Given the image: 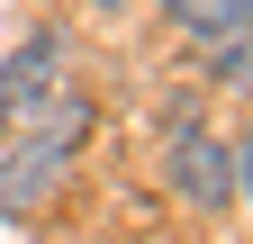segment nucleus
<instances>
[{
	"label": "nucleus",
	"mask_w": 253,
	"mask_h": 244,
	"mask_svg": "<svg viewBox=\"0 0 253 244\" xmlns=\"http://www.w3.org/2000/svg\"><path fill=\"white\" fill-rule=\"evenodd\" d=\"M163 27L199 45H226V37H253V0H163Z\"/></svg>",
	"instance_id": "obj_4"
},
{
	"label": "nucleus",
	"mask_w": 253,
	"mask_h": 244,
	"mask_svg": "<svg viewBox=\"0 0 253 244\" xmlns=\"http://www.w3.org/2000/svg\"><path fill=\"white\" fill-rule=\"evenodd\" d=\"M226 154H235V190L253 199V127H244V145H226Z\"/></svg>",
	"instance_id": "obj_6"
},
{
	"label": "nucleus",
	"mask_w": 253,
	"mask_h": 244,
	"mask_svg": "<svg viewBox=\"0 0 253 244\" xmlns=\"http://www.w3.org/2000/svg\"><path fill=\"white\" fill-rule=\"evenodd\" d=\"M208 73L217 81H253V37H226V45L208 54Z\"/></svg>",
	"instance_id": "obj_5"
},
{
	"label": "nucleus",
	"mask_w": 253,
	"mask_h": 244,
	"mask_svg": "<svg viewBox=\"0 0 253 244\" xmlns=\"http://www.w3.org/2000/svg\"><path fill=\"white\" fill-rule=\"evenodd\" d=\"M100 9H118V0H100Z\"/></svg>",
	"instance_id": "obj_7"
},
{
	"label": "nucleus",
	"mask_w": 253,
	"mask_h": 244,
	"mask_svg": "<svg viewBox=\"0 0 253 244\" xmlns=\"http://www.w3.org/2000/svg\"><path fill=\"white\" fill-rule=\"evenodd\" d=\"M63 163H73V154H54V145H37V136H18V154L0 163V217H18L27 199H45L54 181H63Z\"/></svg>",
	"instance_id": "obj_3"
},
{
	"label": "nucleus",
	"mask_w": 253,
	"mask_h": 244,
	"mask_svg": "<svg viewBox=\"0 0 253 244\" xmlns=\"http://www.w3.org/2000/svg\"><path fill=\"white\" fill-rule=\"evenodd\" d=\"M163 190L181 208H199V217L235 208V154H226V136H208L199 118H172V136H163Z\"/></svg>",
	"instance_id": "obj_1"
},
{
	"label": "nucleus",
	"mask_w": 253,
	"mask_h": 244,
	"mask_svg": "<svg viewBox=\"0 0 253 244\" xmlns=\"http://www.w3.org/2000/svg\"><path fill=\"white\" fill-rule=\"evenodd\" d=\"M63 45H73L63 27H37L27 45H9V64H0V127H27V109L63 81Z\"/></svg>",
	"instance_id": "obj_2"
}]
</instances>
